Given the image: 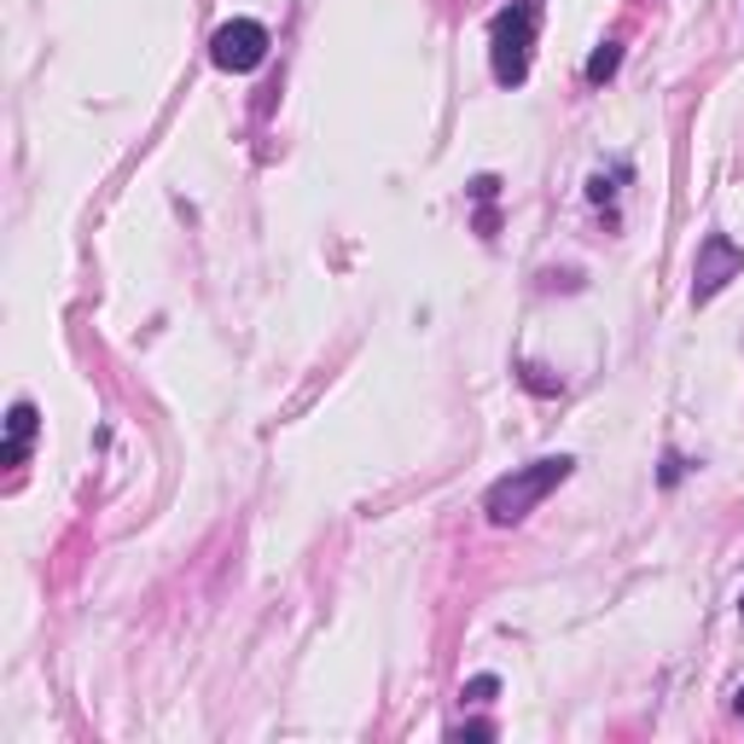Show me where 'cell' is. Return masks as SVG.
<instances>
[{
    "mask_svg": "<svg viewBox=\"0 0 744 744\" xmlns=\"http://www.w3.org/2000/svg\"><path fill=\"white\" fill-rule=\"evenodd\" d=\"M570 472H576V460H570V454H547V460L518 465L512 477L489 483V495H483V512H489V524H524V518H530L535 507H542V500H547Z\"/></svg>",
    "mask_w": 744,
    "mask_h": 744,
    "instance_id": "cell-1",
    "label": "cell"
},
{
    "mask_svg": "<svg viewBox=\"0 0 744 744\" xmlns=\"http://www.w3.org/2000/svg\"><path fill=\"white\" fill-rule=\"evenodd\" d=\"M535 30H542V0H512V7L495 12V24H489V65H495L500 88H518L530 77Z\"/></svg>",
    "mask_w": 744,
    "mask_h": 744,
    "instance_id": "cell-2",
    "label": "cell"
},
{
    "mask_svg": "<svg viewBox=\"0 0 744 744\" xmlns=\"http://www.w3.org/2000/svg\"><path fill=\"white\" fill-rule=\"evenodd\" d=\"M268 47H274L268 24H256V18H233V24H221L210 35V65L228 70V77H251V70L268 65Z\"/></svg>",
    "mask_w": 744,
    "mask_h": 744,
    "instance_id": "cell-3",
    "label": "cell"
},
{
    "mask_svg": "<svg viewBox=\"0 0 744 744\" xmlns=\"http://www.w3.org/2000/svg\"><path fill=\"white\" fill-rule=\"evenodd\" d=\"M744 274V251L728 233H710L698 245V268H693V303H710L716 291H728V279Z\"/></svg>",
    "mask_w": 744,
    "mask_h": 744,
    "instance_id": "cell-4",
    "label": "cell"
},
{
    "mask_svg": "<svg viewBox=\"0 0 744 744\" xmlns=\"http://www.w3.org/2000/svg\"><path fill=\"white\" fill-rule=\"evenodd\" d=\"M7 431H12V442H7V465H24L30 442H35V407H30V402H18V407H12Z\"/></svg>",
    "mask_w": 744,
    "mask_h": 744,
    "instance_id": "cell-5",
    "label": "cell"
},
{
    "mask_svg": "<svg viewBox=\"0 0 744 744\" xmlns=\"http://www.w3.org/2000/svg\"><path fill=\"white\" fill-rule=\"evenodd\" d=\"M617 65H623V47L617 42H605L600 53L588 59V82H605V77H617Z\"/></svg>",
    "mask_w": 744,
    "mask_h": 744,
    "instance_id": "cell-6",
    "label": "cell"
},
{
    "mask_svg": "<svg viewBox=\"0 0 744 744\" xmlns=\"http://www.w3.org/2000/svg\"><path fill=\"white\" fill-rule=\"evenodd\" d=\"M495 693H500V681H495V675H477V681H472V686H465V693H460V698H465V704H489Z\"/></svg>",
    "mask_w": 744,
    "mask_h": 744,
    "instance_id": "cell-7",
    "label": "cell"
},
{
    "mask_svg": "<svg viewBox=\"0 0 744 744\" xmlns=\"http://www.w3.org/2000/svg\"><path fill=\"white\" fill-rule=\"evenodd\" d=\"M681 472H686V460L669 454V460H663V483H681Z\"/></svg>",
    "mask_w": 744,
    "mask_h": 744,
    "instance_id": "cell-8",
    "label": "cell"
},
{
    "mask_svg": "<svg viewBox=\"0 0 744 744\" xmlns=\"http://www.w3.org/2000/svg\"><path fill=\"white\" fill-rule=\"evenodd\" d=\"M733 698H739V716H744V686H739V693H733Z\"/></svg>",
    "mask_w": 744,
    "mask_h": 744,
    "instance_id": "cell-9",
    "label": "cell"
},
{
    "mask_svg": "<svg viewBox=\"0 0 744 744\" xmlns=\"http://www.w3.org/2000/svg\"><path fill=\"white\" fill-rule=\"evenodd\" d=\"M739 623H744V593H739Z\"/></svg>",
    "mask_w": 744,
    "mask_h": 744,
    "instance_id": "cell-10",
    "label": "cell"
}]
</instances>
